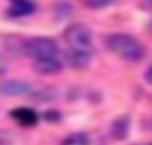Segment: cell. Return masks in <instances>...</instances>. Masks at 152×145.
Instances as JSON below:
<instances>
[{
    "label": "cell",
    "mask_w": 152,
    "mask_h": 145,
    "mask_svg": "<svg viewBox=\"0 0 152 145\" xmlns=\"http://www.w3.org/2000/svg\"><path fill=\"white\" fill-rule=\"evenodd\" d=\"M108 48L121 57L130 61H141L145 56V49L134 37L127 34H113L107 39Z\"/></svg>",
    "instance_id": "6da1fadb"
},
{
    "label": "cell",
    "mask_w": 152,
    "mask_h": 145,
    "mask_svg": "<svg viewBox=\"0 0 152 145\" xmlns=\"http://www.w3.org/2000/svg\"><path fill=\"white\" fill-rule=\"evenodd\" d=\"M64 38L72 52L91 53L92 33L86 25L80 23L70 25L64 32Z\"/></svg>",
    "instance_id": "7a4b0ae2"
},
{
    "label": "cell",
    "mask_w": 152,
    "mask_h": 145,
    "mask_svg": "<svg viewBox=\"0 0 152 145\" xmlns=\"http://www.w3.org/2000/svg\"><path fill=\"white\" fill-rule=\"evenodd\" d=\"M23 51L27 56L35 59L53 58L58 51V46L53 39L36 37L24 43Z\"/></svg>",
    "instance_id": "3957f363"
},
{
    "label": "cell",
    "mask_w": 152,
    "mask_h": 145,
    "mask_svg": "<svg viewBox=\"0 0 152 145\" xmlns=\"http://www.w3.org/2000/svg\"><path fill=\"white\" fill-rule=\"evenodd\" d=\"M32 91V86L23 81L10 80L0 83V94L6 97L24 96Z\"/></svg>",
    "instance_id": "277c9868"
},
{
    "label": "cell",
    "mask_w": 152,
    "mask_h": 145,
    "mask_svg": "<svg viewBox=\"0 0 152 145\" xmlns=\"http://www.w3.org/2000/svg\"><path fill=\"white\" fill-rule=\"evenodd\" d=\"M33 68L35 72L40 75H53L61 70L62 65L55 57H53L36 59L33 64Z\"/></svg>",
    "instance_id": "5b68a950"
},
{
    "label": "cell",
    "mask_w": 152,
    "mask_h": 145,
    "mask_svg": "<svg viewBox=\"0 0 152 145\" xmlns=\"http://www.w3.org/2000/svg\"><path fill=\"white\" fill-rule=\"evenodd\" d=\"M12 118L22 127H33L37 122V114L35 111L30 108L26 107H20L16 108L11 113Z\"/></svg>",
    "instance_id": "8992f818"
},
{
    "label": "cell",
    "mask_w": 152,
    "mask_h": 145,
    "mask_svg": "<svg viewBox=\"0 0 152 145\" xmlns=\"http://www.w3.org/2000/svg\"><path fill=\"white\" fill-rule=\"evenodd\" d=\"M129 129V119L126 116H120L112 122L110 127V135L115 140L123 141L128 136Z\"/></svg>",
    "instance_id": "52a82bcc"
},
{
    "label": "cell",
    "mask_w": 152,
    "mask_h": 145,
    "mask_svg": "<svg viewBox=\"0 0 152 145\" xmlns=\"http://www.w3.org/2000/svg\"><path fill=\"white\" fill-rule=\"evenodd\" d=\"M35 11V4L31 0H10L9 13L13 17H22Z\"/></svg>",
    "instance_id": "ba28073f"
},
{
    "label": "cell",
    "mask_w": 152,
    "mask_h": 145,
    "mask_svg": "<svg viewBox=\"0 0 152 145\" xmlns=\"http://www.w3.org/2000/svg\"><path fill=\"white\" fill-rule=\"evenodd\" d=\"M91 60V53L86 52H71L69 61L76 68L86 67Z\"/></svg>",
    "instance_id": "9c48e42d"
},
{
    "label": "cell",
    "mask_w": 152,
    "mask_h": 145,
    "mask_svg": "<svg viewBox=\"0 0 152 145\" xmlns=\"http://www.w3.org/2000/svg\"><path fill=\"white\" fill-rule=\"evenodd\" d=\"M87 136L82 133H75L69 136L62 143V145H88Z\"/></svg>",
    "instance_id": "30bf717a"
},
{
    "label": "cell",
    "mask_w": 152,
    "mask_h": 145,
    "mask_svg": "<svg viewBox=\"0 0 152 145\" xmlns=\"http://www.w3.org/2000/svg\"><path fill=\"white\" fill-rule=\"evenodd\" d=\"M112 0H86V4L93 9H100L107 6Z\"/></svg>",
    "instance_id": "8fae6325"
},
{
    "label": "cell",
    "mask_w": 152,
    "mask_h": 145,
    "mask_svg": "<svg viewBox=\"0 0 152 145\" xmlns=\"http://www.w3.org/2000/svg\"><path fill=\"white\" fill-rule=\"evenodd\" d=\"M56 12L61 16H62V17L64 16L65 17V16L69 15L71 12V7H70V5L69 4L62 2V3H61V4H58Z\"/></svg>",
    "instance_id": "7c38bea8"
},
{
    "label": "cell",
    "mask_w": 152,
    "mask_h": 145,
    "mask_svg": "<svg viewBox=\"0 0 152 145\" xmlns=\"http://www.w3.org/2000/svg\"><path fill=\"white\" fill-rule=\"evenodd\" d=\"M145 78H146L147 82L152 85V66L147 70V72L145 74Z\"/></svg>",
    "instance_id": "4fadbf2b"
},
{
    "label": "cell",
    "mask_w": 152,
    "mask_h": 145,
    "mask_svg": "<svg viewBox=\"0 0 152 145\" xmlns=\"http://www.w3.org/2000/svg\"><path fill=\"white\" fill-rule=\"evenodd\" d=\"M142 5L146 10L152 11V0H142Z\"/></svg>",
    "instance_id": "5bb4252c"
},
{
    "label": "cell",
    "mask_w": 152,
    "mask_h": 145,
    "mask_svg": "<svg viewBox=\"0 0 152 145\" xmlns=\"http://www.w3.org/2000/svg\"><path fill=\"white\" fill-rule=\"evenodd\" d=\"M7 72V66L0 61V77H2L3 75H4Z\"/></svg>",
    "instance_id": "9a60e30c"
},
{
    "label": "cell",
    "mask_w": 152,
    "mask_h": 145,
    "mask_svg": "<svg viewBox=\"0 0 152 145\" xmlns=\"http://www.w3.org/2000/svg\"><path fill=\"white\" fill-rule=\"evenodd\" d=\"M151 145H152V144H151Z\"/></svg>",
    "instance_id": "2e32d148"
}]
</instances>
